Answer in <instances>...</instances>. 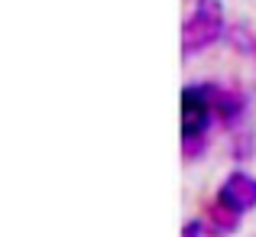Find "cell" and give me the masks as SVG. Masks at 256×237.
<instances>
[{"mask_svg": "<svg viewBox=\"0 0 256 237\" xmlns=\"http://www.w3.org/2000/svg\"><path fill=\"white\" fill-rule=\"evenodd\" d=\"M218 201L227 208H234L237 214L256 208V179L246 172H234L230 179H224V185L218 188Z\"/></svg>", "mask_w": 256, "mask_h": 237, "instance_id": "3957f363", "label": "cell"}, {"mask_svg": "<svg viewBox=\"0 0 256 237\" xmlns=\"http://www.w3.org/2000/svg\"><path fill=\"white\" fill-rule=\"evenodd\" d=\"M208 94H211V107L214 117L224 120V124H237L246 111V98L240 88L234 85H208Z\"/></svg>", "mask_w": 256, "mask_h": 237, "instance_id": "277c9868", "label": "cell"}, {"mask_svg": "<svg viewBox=\"0 0 256 237\" xmlns=\"http://www.w3.org/2000/svg\"><path fill=\"white\" fill-rule=\"evenodd\" d=\"M220 33H224V7H220V0H198L194 13L182 26V52L194 56V52L208 49L211 43H218Z\"/></svg>", "mask_w": 256, "mask_h": 237, "instance_id": "7a4b0ae2", "label": "cell"}, {"mask_svg": "<svg viewBox=\"0 0 256 237\" xmlns=\"http://www.w3.org/2000/svg\"><path fill=\"white\" fill-rule=\"evenodd\" d=\"M214 107H211V94L208 85H188L182 88V143H185V156L194 159L201 153L204 133L211 127Z\"/></svg>", "mask_w": 256, "mask_h": 237, "instance_id": "6da1fadb", "label": "cell"}, {"mask_svg": "<svg viewBox=\"0 0 256 237\" xmlns=\"http://www.w3.org/2000/svg\"><path fill=\"white\" fill-rule=\"evenodd\" d=\"M237 224H240V214L234 211V208L220 205V201H214V205L208 208V224H204V231L211 234V237H227L230 231H237Z\"/></svg>", "mask_w": 256, "mask_h": 237, "instance_id": "5b68a950", "label": "cell"}, {"mask_svg": "<svg viewBox=\"0 0 256 237\" xmlns=\"http://www.w3.org/2000/svg\"><path fill=\"white\" fill-rule=\"evenodd\" d=\"M208 231H204V224L201 221H192V224H185L182 227V237H204Z\"/></svg>", "mask_w": 256, "mask_h": 237, "instance_id": "8992f818", "label": "cell"}]
</instances>
